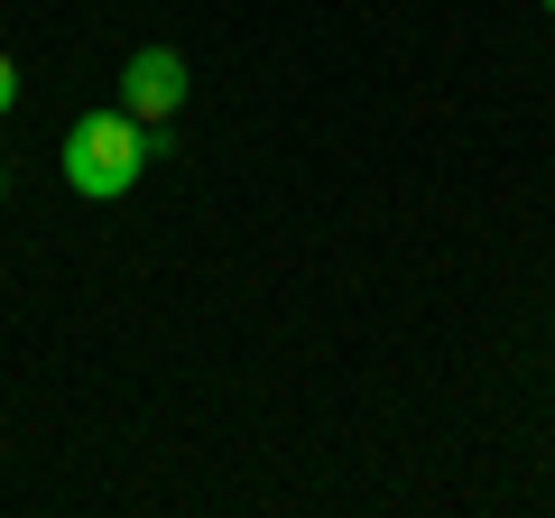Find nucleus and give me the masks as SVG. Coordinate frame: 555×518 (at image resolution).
Wrapping results in <instances>:
<instances>
[{
  "label": "nucleus",
  "instance_id": "1",
  "mask_svg": "<svg viewBox=\"0 0 555 518\" xmlns=\"http://www.w3.org/2000/svg\"><path fill=\"white\" fill-rule=\"evenodd\" d=\"M56 167H65V185H75V195H93V204L130 195L139 167H149V120H130L120 102H112V112H83L75 130H65Z\"/></svg>",
  "mask_w": 555,
  "mask_h": 518
},
{
  "label": "nucleus",
  "instance_id": "2",
  "mask_svg": "<svg viewBox=\"0 0 555 518\" xmlns=\"http://www.w3.org/2000/svg\"><path fill=\"white\" fill-rule=\"evenodd\" d=\"M120 112L130 120H177L185 112V56L177 47H139L130 75H120Z\"/></svg>",
  "mask_w": 555,
  "mask_h": 518
},
{
  "label": "nucleus",
  "instance_id": "3",
  "mask_svg": "<svg viewBox=\"0 0 555 518\" xmlns=\"http://www.w3.org/2000/svg\"><path fill=\"white\" fill-rule=\"evenodd\" d=\"M10 102H20V65L0 56V120H10Z\"/></svg>",
  "mask_w": 555,
  "mask_h": 518
},
{
  "label": "nucleus",
  "instance_id": "4",
  "mask_svg": "<svg viewBox=\"0 0 555 518\" xmlns=\"http://www.w3.org/2000/svg\"><path fill=\"white\" fill-rule=\"evenodd\" d=\"M0 195H10V177H0Z\"/></svg>",
  "mask_w": 555,
  "mask_h": 518
},
{
  "label": "nucleus",
  "instance_id": "5",
  "mask_svg": "<svg viewBox=\"0 0 555 518\" xmlns=\"http://www.w3.org/2000/svg\"><path fill=\"white\" fill-rule=\"evenodd\" d=\"M537 10H555V0H537Z\"/></svg>",
  "mask_w": 555,
  "mask_h": 518
}]
</instances>
